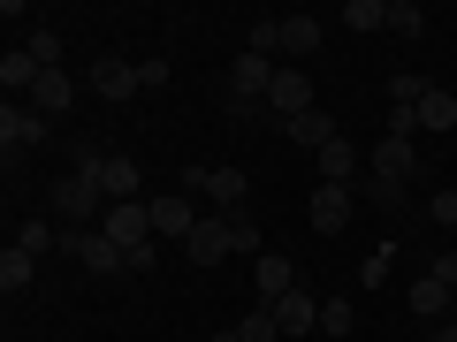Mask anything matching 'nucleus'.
<instances>
[{"instance_id": "4be33fe9", "label": "nucleus", "mask_w": 457, "mask_h": 342, "mask_svg": "<svg viewBox=\"0 0 457 342\" xmlns=\"http://www.w3.org/2000/svg\"><path fill=\"white\" fill-rule=\"evenodd\" d=\"M320 183H359V145H320Z\"/></svg>"}, {"instance_id": "aec40b11", "label": "nucleus", "mask_w": 457, "mask_h": 342, "mask_svg": "<svg viewBox=\"0 0 457 342\" xmlns=\"http://www.w3.org/2000/svg\"><path fill=\"white\" fill-rule=\"evenodd\" d=\"M31 281H38V259H31L23 244H8V251H0V289H8V297H23Z\"/></svg>"}, {"instance_id": "c756f323", "label": "nucleus", "mask_w": 457, "mask_h": 342, "mask_svg": "<svg viewBox=\"0 0 457 342\" xmlns=\"http://www.w3.org/2000/svg\"><path fill=\"white\" fill-rule=\"evenodd\" d=\"M221 221H228V244H237V251H260V228H252V213H245V206L221 213Z\"/></svg>"}, {"instance_id": "f257e3e1", "label": "nucleus", "mask_w": 457, "mask_h": 342, "mask_svg": "<svg viewBox=\"0 0 457 342\" xmlns=\"http://www.w3.org/2000/svg\"><path fill=\"white\" fill-rule=\"evenodd\" d=\"M99 160H107V145H84L77 152V175L54 183V221H62V236H77V228L107 221V191H99Z\"/></svg>"}, {"instance_id": "a878e982", "label": "nucleus", "mask_w": 457, "mask_h": 342, "mask_svg": "<svg viewBox=\"0 0 457 342\" xmlns=\"http://www.w3.org/2000/svg\"><path fill=\"white\" fill-rule=\"evenodd\" d=\"M237 342H282V327H275V312H267V305H252L245 320H237Z\"/></svg>"}, {"instance_id": "5701e85b", "label": "nucleus", "mask_w": 457, "mask_h": 342, "mask_svg": "<svg viewBox=\"0 0 457 342\" xmlns=\"http://www.w3.org/2000/svg\"><path fill=\"white\" fill-rule=\"evenodd\" d=\"M16 244H23V251H31V259H46V251H54V244H62V228H54V221H46V213H31V221H23V228H16Z\"/></svg>"}, {"instance_id": "7c9ffc66", "label": "nucleus", "mask_w": 457, "mask_h": 342, "mask_svg": "<svg viewBox=\"0 0 457 342\" xmlns=\"http://www.w3.org/2000/svg\"><path fill=\"white\" fill-rule=\"evenodd\" d=\"M389 137H420V107H389Z\"/></svg>"}, {"instance_id": "39448f33", "label": "nucleus", "mask_w": 457, "mask_h": 342, "mask_svg": "<svg viewBox=\"0 0 457 342\" xmlns=\"http://www.w3.org/2000/svg\"><path fill=\"white\" fill-rule=\"evenodd\" d=\"M191 191L213 198L221 213H237V206L252 198V175H245V167H191Z\"/></svg>"}, {"instance_id": "412c9836", "label": "nucleus", "mask_w": 457, "mask_h": 342, "mask_svg": "<svg viewBox=\"0 0 457 342\" xmlns=\"http://www.w3.org/2000/svg\"><path fill=\"white\" fill-rule=\"evenodd\" d=\"M420 130H435V137L457 130V92H442V84H435V92L420 99Z\"/></svg>"}, {"instance_id": "4468645a", "label": "nucleus", "mask_w": 457, "mask_h": 342, "mask_svg": "<svg viewBox=\"0 0 457 342\" xmlns=\"http://www.w3.org/2000/svg\"><path fill=\"white\" fill-rule=\"evenodd\" d=\"M252 289H260V305H282V297L297 289V266L282 259V251H267V259L252 266Z\"/></svg>"}, {"instance_id": "1a4fd4ad", "label": "nucleus", "mask_w": 457, "mask_h": 342, "mask_svg": "<svg viewBox=\"0 0 457 342\" xmlns=\"http://www.w3.org/2000/svg\"><path fill=\"white\" fill-rule=\"evenodd\" d=\"M267 312H275V327H282V335H320V297H312L305 281H297V289L282 297V305H267Z\"/></svg>"}, {"instance_id": "c85d7f7f", "label": "nucleus", "mask_w": 457, "mask_h": 342, "mask_svg": "<svg viewBox=\"0 0 457 342\" xmlns=\"http://www.w3.org/2000/svg\"><path fill=\"white\" fill-rule=\"evenodd\" d=\"M23 46H31V61H38V69H62V31H31Z\"/></svg>"}, {"instance_id": "a211bd4d", "label": "nucleus", "mask_w": 457, "mask_h": 342, "mask_svg": "<svg viewBox=\"0 0 457 342\" xmlns=\"http://www.w3.org/2000/svg\"><path fill=\"white\" fill-rule=\"evenodd\" d=\"M31 107L46 114V122H54V114H69V107H77V77H69V69H46L38 92H31Z\"/></svg>"}, {"instance_id": "0eeeda50", "label": "nucleus", "mask_w": 457, "mask_h": 342, "mask_svg": "<svg viewBox=\"0 0 457 342\" xmlns=\"http://www.w3.org/2000/svg\"><path fill=\"white\" fill-rule=\"evenodd\" d=\"M351 213H359L351 183H320V191H312V228H320V236H343V228H351Z\"/></svg>"}, {"instance_id": "dca6fc26", "label": "nucleus", "mask_w": 457, "mask_h": 342, "mask_svg": "<svg viewBox=\"0 0 457 342\" xmlns=\"http://www.w3.org/2000/svg\"><path fill=\"white\" fill-rule=\"evenodd\" d=\"M282 137H290V145H336V122H328V107H305V114H290V122H275Z\"/></svg>"}, {"instance_id": "9b49d317", "label": "nucleus", "mask_w": 457, "mask_h": 342, "mask_svg": "<svg viewBox=\"0 0 457 342\" xmlns=\"http://www.w3.org/2000/svg\"><path fill=\"white\" fill-rule=\"evenodd\" d=\"M411 167H420V145H411V137H381L374 145V183H396V191H404Z\"/></svg>"}, {"instance_id": "9d476101", "label": "nucleus", "mask_w": 457, "mask_h": 342, "mask_svg": "<svg viewBox=\"0 0 457 342\" xmlns=\"http://www.w3.org/2000/svg\"><path fill=\"white\" fill-rule=\"evenodd\" d=\"M84 84H92L99 99H137V92H145V84H137V61H122V53L92 61V77H84Z\"/></svg>"}, {"instance_id": "423d86ee", "label": "nucleus", "mask_w": 457, "mask_h": 342, "mask_svg": "<svg viewBox=\"0 0 457 342\" xmlns=\"http://www.w3.org/2000/svg\"><path fill=\"white\" fill-rule=\"evenodd\" d=\"M183 251H191V266H221V259H237V244H228V221H221V213H198V228L183 236Z\"/></svg>"}, {"instance_id": "6e6552de", "label": "nucleus", "mask_w": 457, "mask_h": 342, "mask_svg": "<svg viewBox=\"0 0 457 342\" xmlns=\"http://www.w3.org/2000/svg\"><path fill=\"white\" fill-rule=\"evenodd\" d=\"M267 107H275V122H290V114L320 107V99H312V77H305V69H290V61H282V69H275V92H267Z\"/></svg>"}, {"instance_id": "7ed1b4c3", "label": "nucleus", "mask_w": 457, "mask_h": 342, "mask_svg": "<svg viewBox=\"0 0 457 342\" xmlns=\"http://www.w3.org/2000/svg\"><path fill=\"white\" fill-rule=\"evenodd\" d=\"M62 251L84 266V274H130V259H122V251H114L99 228H77V236H62Z\"/></svg>"}, {"instance_id": "f8f14e48", "label": "nucleus", "mask_w": 457, "mask_h": 342, "mask_svg": "<svg viewBox=\"0 0 457 342\" xmlns=\"http://www.w3.org/2000/svg\"><path fill=\"white\" fill-rule=\"evenodd\" d=\"M145 206H153V236H176V244H183V236L198 228V206H191L183 191H168V198H145Z\"/></svg>"}, {"instance_id": "ddd939ff", "label": "nucleus", "mask_w": 457, "mask_h": 342, "mask_svg": "<svg viewBox=\"0 0 457 342\" xmlns=\"http://www.w3.org/2000/svg\"><path fill=\"white\" fill-rule=\"evenodd\" d=\"M312 53H320V16H282V61L305 69Z\"/></svg>"}, {"instance_id": "e433bc0d", "label": "nucleus", "mask_w": 457, "mask_h": 342, "mask_svg": "<svg viewBox=\"0 0 457 342\" xmlns=\"http://www.w3.org/2000/svg\"><path fill=\"white\" fill-rule=\"evenodd\" d=\"M213 342H237V327H221V335H213Z\"/></svg>"}, {"instance_id": "393cba45", "label": "nucleus", "mask_w": 457, "mask_h": 342, "mask_svg": "<svg viewBox=\"0 0 457 342\" xmlns=\"http://www.w3.org/2000/svg\"><path fill=\"white\" fill-rule=\"evenodd\" d=\"M389 38H420L427 31V16H420V0H389V23H381Z\"/></svg>"}, {"instance_id": "473e14b6", "label": "nucleus", "mask_w": 457, "mask_h": 342, "mask_svg": "<svg viewBox=\"0 0 457 342\" xmlns=\"http://www.w3.org/2000/svg\"><path fill=\"white\" fill-rule=\"evenodd\" d=\"M381 274H389V244H381V251H374V259H366V266H359V281H366V289H381Z\"/></svg>"}, {"instance_id": "f03ea898", "label": "nucleus", "mask_w": 457, "mask_h": 342, "mask_svg": "<svg viewBox=\"0 0 457 342\" xmlns=\"http://www.w3.org/2000/svg\"><path fill=\"white\" fill-rule=\"evenodd\" d=\"M46 114L31 107V99H8V107H0V145H8V160H16V152H31V145H46Z\"/></svg>"}, {"instance_id": "cd10ccee", "label": "nucleus", "mask_w": 457, "mask_h": 342, "mask_svg": "<svg viewBox=\"0 0 457 342\" xmlns=\"http://www.w3.org/2000/svg\"><path fill=\"white\" fill-rule=\"evenodd\" d=\"M343 23H351V31H381V23H389V0H351Z\"/></svg>"}, {"instance_id": "bb28decb", "label": "nucleus", "mask_w": 457, "mask_h": 342, "mask_svg": "<svg viewBox=\"0 0 457 342\" xmlns=\"http://www.w3.org/2000/svg\"><path fill=\"white\" fill-rule=\"evenodd\" d=\"M381 92H389V107H420V99L435 92V84H427V77H411V69H404V77H389Z\"/></svg>"}, {"instance_id": "6ab92c4d", "label": "nucleus", "mask_w": 457, "mask_h": 342, "mask_svg": "<svg viewBox=\"0 0 457 342\" xmlns=\"http://www.w3.org/2000/svg\"><path fill=\"white\" fill-rule=\"evenodd\" d=\"M450 305H457V289L442 274H420L411 281V312H420V320H450Z\"/></svg>"}, {"instance_id": "b1692460", "label": "nucleus", "mask_w": 457, "mask_h": 342, "mask_svg": "<svg viewBox=\"0 0 457 342\" xmlns=\"http://www.w3.org/2000/svg\"><path fill=\"white\" fill-rule=\"evenodd\" d=\"M351 327H359V312H351V297H320V335H328V342H343Z\"/></svg>"}, {"instance_id": "f704fd0d", "label": "nucleus", "mask_w": 457, "mask_h": 342, "mask_svg": "<svg viewBox=\"0 0 457 342\" xmlns=\"http://www.w3.org/2000/svg\"><path fill=\"white\" fill-rule=\"evenodd\" d=\"M427 274H442V281H450V289H457V251H442V259L427 266Z\"/></svg>"}, {"instance_id": "20e7f679", "label": "nucleus", "mask_w": 457, "mask_h": 342, "mask_svg": "<svg viewBox=\"0 0 457 342\" xmlns=\"http://www.w3.org/2000/svg\"><path fill=\"white\" fill-rule=\"evenodd\" d=\"M275 69L282 61H260V53H237V61H228V99H237V107H252V99H267V92H275Z\"/></svg>"}, {"instance_id": "f3484780", "label": "nucleus", "mask_w": 457, "mask_h": 342, "mask_svg": "<svg viewBox=\"0 0 457 342\" xmlns=\"http://www.w3.org/2000/svg\"><path fill=\"white\" fill-rule=\"evenodd\" d=\"M38 77H46V69L31 61V46H8V53H0V84H8V99H31Z\"/></svg>"}, {"instance_id": "c9c22d12", "label": "nucleus", "mask_w": 457, "mask_h": 342, "mask_svg": "<svg viewBox=\"0 0 457 342\" xmlns=\"http://www.w3.org/2000/svg\"><path fill=\"white\" fill-rule=\"evenodd\" d=\"M435 342H457V320H442V327H435Z\"/></svg>"}, {"instance_id": "2eb2a0df", "label": "nucleus", "mask_w": 457, "mask_h": 342, "mask_svg": "<svg viewBox=\"0 0 457 342\" xmlns=\"http://www.w3.org/2000/svg\"><path fill=\"white\" fill-rule=\"evenodd\" d=\"M99 191H107V206H130L137 198V160L130 152H107V160H99Z\"/></svg>"}, {"instance_id": "72a5a7b5", "label": "nucleus", "mask_w": 457, "mask_h": 342, "mask_svg": "<svg viewBox=\"0 0 457 342\" xmlns=\"http://www.w3.org/2000/svg\"><path fill=\"white\" fill-rule=\"evenodd\" d=\"M137 84H145V92H161V84H168V61H161V53H153V61H137Z\"/></svg>"}, {"instance_id": "2f4dec72", "label": "nucleus", "mask_w": 457, "mask_h": 342, "mask_svg": "<svg viewBox=\"0 0 457 342\" xmlns=\"http://www.w3.org/2000/svg\"><path fill=\"white\" fill-rule=\"evenodd\" d=\"M427 213H435L442 228H457V191H435V198H427Z\"/></svg>"}]
</instances>
